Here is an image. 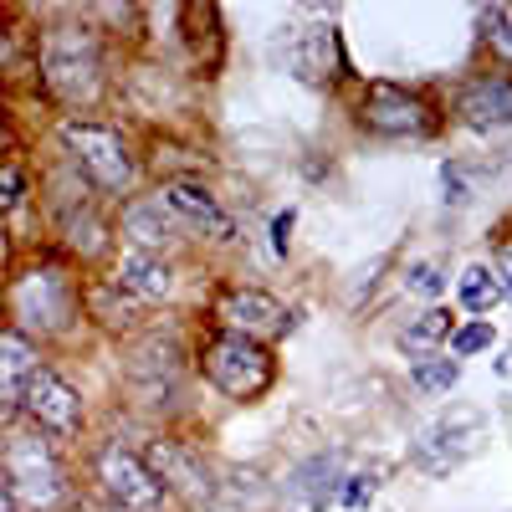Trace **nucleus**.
<instances>
[{"label":"nucleus","instance_id":"2","mask_svg":"<svg viewBox=\"0 0 512 512\" xmlns=\"http://www.w3.org/2000/svg\"><path fill=\"white\" fill-rule=\"evenodd\" d=\"M6 308H11V328L41 344V338H62L82 323V287L62 262H41L11 282Z\"/></svg>","mask_w":512,"mask_h":512},{"label":"nucleus","instance_id":"26","mask_svg":"<svg viewBox=\"0 0 512 512\" xmlns=\"http://www.w3.org/2000/svg\"><path fill=\"white\" fill-rule=\"evenodd\" d=\"M492 338H497V328H492L487 318H477V323H466V328H451V359L461 364V359H472V354L492 349Z\"/></svg>","mask_w":512,"mask_h":512},{"label":"nucleus","instance_id":"15","mask_svg":"<svg viewBox=\"0 0 512 512\" xmlns=\"http://www.w3.org/2000/svg\"><path fill=\"white\" fill-rule=\"evenodd\" d=\"M41 369V349L31 344L26 333H16L11 323L0 328V415H16L21 410V395L31 374Z\"/></svg>","mask_w":512,"mask_h":512},{"label":"nucleus","instance_id":"6","mask_svg":"<svg viewBox=\"0 0 512 512\" xmlns=\"http://www.w3.org/2000/svg\"><path fill=\"white\" fill-rule=\"evenodd\" d=\"M93 482L98 492L123 507V512H154L164 502V487L159 477L149 472V461L134 451V446H123V441H103L93 451Z\"/></svg>","mask_w":512,"mask_h":512},{"label":"nucleus","instance_id":"5","mask_svg":"<svg viewBox=\"0 0 512 512\" xmlns=\"http://www.w3.org/2000/svg\"><path fill=\"white\" fill-rule=\"evenodd\" d=\"M200 374L216 384V390L236 405H251L272 390V354L267 344H256V338H241V333H226L216 328L200 344Z\"/></svg>","mask_w":512,"mask_h":512},{"label":"nucleus","instance_id":"7","mask_svg":"<svg viewBox=\"0 0 512 512\" xmlns=\"http://www.w3.org/2000/svg\"><path fill=\"white\" fill-rule=\"evenodd\" d=\"M21 415L31 420V431H41L47 441H72L82 431V395L52 364H41L26 384V395H21Z\"/></svg>","mask_w":512,"mask_h":512},{"label":"nucleus","instance_id":"16","mask_svg":"<svg viewBox=\"0 0 512 512\" xmlns=\"http://www.w3.org/2000/svg\"><path fill=\"white\" fill-rule=\"evenodd\" d=\"M175 236H180V216H175V210H169L159 195L123 205V241H128V251H154V256H164V246H175Z\"/></svg>","mask_w":512,"mask_h":512},{"label":"nucleus","instance_id":"29","mask_svg":"<svg viewBox=\"0 0 512 512\" xmlns=\"http://www.w3.org/2000/svg\"><path fill=\"white\" fill-rule=\"evenodd\" d=\"M405 287H410V292H420V297H441V292H446V277H441V267L420 262V267H410Z\"/></svg>","mask_w":512,"mask_h":512},{"label":"nucleus","instance_id":"32","mask_svg":"<svg viewBox=\"0 0 512 512\" xmlns=\"http://www.w3.org/2000/svg\"><path fill=\"white\" fill-rule=\"evenodd\" d=\"M492 277H497L502 297H507V303H512V251H497V267H492Z\"/></svg>","mask_w":512,"mask_h":512},{"label":"nucleus","instance_id":"25","mask_svg":"<svg viewBox=\"0 0 512 512\" xmlns=\"http://www.w3.org/2000/svg\"><path fill=\"white\" fill-rule=\"evenodd\" d=\"M31 195V180H26V164L21 159H0V216H16Z\"/></svg>","mask_w":512,"mask_h":512},{"label":"nucleus","instance_id":"24","mask_svg":"<svg viewBox=\"0 0 512 512\" xmlns=\"http://www.w3.org/2000/svg\"><path fill=\"white\" fill-rule=\"evenodd\" d=\"M456 379H461V364L456 359H420L410 369V384H415L420 395H446Z\"/></svg>","mask_w":512,"mask_h":512},{"label":"nucleus","instance_id":"21","mask_svg":"<svg viewBox=\"0 0 512 512\" xmlns=\"http://www.w3.org/2000/svg\"><path fill=\"white\" fill-rule=\"evenodd\" d=\"M456 292H461V308H466V313H477V318H487V313L502 303V287H497L492 267H466Z\"/></svg>","mask_w":512,"mask_h":512},{"label":"nucleus","instance_id":"28","mask_svg":"<svg viewBox=\"0 0 512 512\" xmlns=\"http://www.w3.org/2000/svg\"><path fill=\"white\" fill-rule=\"evenodd\" d=\"M338 507H349V512H364L369 502H374V482L369 477H344L338 482V497H333Z\"/></svg>","mask_w":512,"mask_h":512},{"label":"nucleus","instance_id":"14","mask_svg":"<svg viewBox=\"0 0 512 512\" xmlns=\"http://www.w3.org/2000/svg\"><path fill=\"white\" fill-rule=\"evenodd\" d=\"M456 113H461V123H466V128H477V134L507 128V123H512V77H502V72L472 77V82L461 88Z\"/></svg>","mask_w":512,"mask_h":512},{"label":"nucleus","instance_id":"1","mask_svg":"<svg viewBox=\"0 0 512 512\" xmlns=\"http://www.w3.org/2000/svg\"><path fill=\"white\" fill-rule=\"evenodd\" d=\"M36 77L41 93L62 108H98L108 88V62H103V41L93 26H47L36 31Z\"/></svg>","mask_w":512,"mask_h":512},{"label":"nucleus","instance_id":"35","mask_svg":"<svg viewBox=\"0 0 512 512\" xmlns=\"http://www.w3.org/2000/svg\"><path fill=\"white\" fill-rule=\"evenodd\" d=\"M0 154H6V108H0Z\"/></svg>","mask_w":512,"mask_h":512},{"label":"nucleus","instance_id":"34","mask_svg":"<svg viewBox=\"0 0 512 512\" xmlns=\"http://www.w3.org/2000/svg\"><path fill=\"white\" fill-rule=\"evenodd\" d=\"M0 62H11V31H0Z\"/></svg>","mask_w":512,"mask_h":512},{"label":"nucleus","instance_id":"20","mask_svg":"<svg viewBox=\"0 0 512 512\" xmlns=\"http://www.w3.org/2000/svg\"><path fill=\"white\" fill-rule=\"evenodd\" d=\"M338 482H344V477H338V456H313V461H303V466L292 472L287 492L303 497V502L318 512V507H328V502L338 497Z\"/></svg>","mask_w":512,"mask_h":512},{"label":"nucleus","instance_id":"18","mask_svg":"<svg viewBox=\"0 0 512 512\" xmlns=\"http://www.w3.org/2000/svg\"><path fill=\"white\" fill-rule=\"evenodd\" d=\"M159 200H164L169 210H175L180 221H195V226H205V231L216 236V241H231V236H236V221H231L226 210H221V200L210 195L205 185H195V180H175V185H164V190H159Z\"/></svg>","mask_w":512,"mask_h":512},{"label":"nucleus","instance_id":"11","mask_svg":"<svg viewBox=\"0 0 512 512\" xmlns=\"http://www.w3.org/2000/svg\"><path fill=\"white\" fill-rule=\"evenodd\" d=\"M216 318L226 333H241V338H277L287 333V308L277 303V297H267L262 287H231L221 303H216Z\"/></svg>","mask_w":512,"mask_h":512},{"label":"nucleus","instance_id":"30","mask_svg":"<svg viewBox=\"0 0 512 512\" xmlns=\"http://www.w3.org/2000/svg\"><path fill=\"white\" fill-rule=\"evenodd\" d=\"M292 226H297V210L287 205V210H282V216L272 221V251H277V256H287V241H292Z\"/></svg>","mask_w":512,"mask_h":512},{"label":"nucleus","instance_id":"4","mask_svg":"<svg viewBox=\"0 0 512 512\" xmlns=\"http://www.w3.org/2000/svg\"><path fill=\"white\" fill-rule=\"evenodd\" d=\"M62 149L67 159L77 164V175L88 180L98 195H128L139 180V159L128 149V139L108 123H93V118H62Z\"/></svg>","mask_w":512,"mask_h":512},{"label":"nucleus","instance_id":"36","mask_svg":"<svg viewBox=\"0 0 512 512\" xmlns=\"http://www.w3.org/2000/svg\"><path fill=\"white\" fill-rule=\"evenodd\" d=\"M497 369H502V374H512V349H507V354L497 359Z\"/></svg>","mask_w":512,"mask_h":512},{"label":"nucleus","instance_id":"17","mask_svg":"<svg viewBox=\"0 0 512 512\" xmlns=\"http://www.w3.org/2000/svg\"><path fill=\"white\" fill-rule=\"evenodd\" d=\"M82 313H88L93 323H103V328H113V333H134L144 323V303L134 292H123L113 277L82 282Z\"/></svg>","mask_w":512,"mask_h":512},{"label":"nucleus","instance_id":"22","mask_svg":"<svg viewBox=\"0 0 512 512\" xmlns=\"http://www.w3.org/2000/svg\"><path fill=\"white\" fill-rule=\"evenodd\" d=\"M441 338H451V313H446V308H431V313H420V318L400 333V349H405V354H425V349H436Z\"/></svg>","mask_w":512,"mask_h":512},{"label":"nucleus","instance_id":"8","mask_svg":"<svg viewBox=\"0 0 512 512\" xmlns=\"http://www.w3.org/2000/svg\"><path fill=\"white\" fill-rule=\"evenodd\" d=\"M359 123L384 139H420L436 128L431 103L415 98L410 88H395V82H369V93L359 103Z\"/></svg>","mask_w":512,"mask_h":512},{"label":"nucleus","instance_id":"13","mask_svg":"<svg viewBox=\"0 0 512 512\" xmlns=\"http://www.w3.org/2000/svg\"><path fill=\"white\" fill-rule=\"evenodd\" d=\"M180 369H185V364H180V344H175V338H164V333L139 338V344L128 349V364H123L128 384H139L144 395H164V390H175Z\"/></svg>","mask_w":512,"mask_h":512},{"label":"nucleus","instance_id":"9","mask_svg":"<svg viewBox=\"0 0 512 512\" xmlns=\"http://www.w3.org/2000/svg\"><path fill=\"white\" fill-rule=\"evenodd\" d=\"M287 67L308 88H328L344 77V47H338L333 26H292L287 31Z\"/></svg>","mask_w":512,"mask_h":512},{"label":"nucleus","instance_id":"33","mask_svg":"<svg viewBox=\"0 0 512 512\" xmlns=\"http://www.w3.org/2000/svg\"><path fill=\"white\" fill-rule=\"evenodd\" d=\"M0 512H21V507H16V497H11V487H6V482H0Z\"/></svg>","mask_w":512,"mask_h":512},{"label":"nucleus","instance_id":"23","mask_svg":"<svg viewBox=\"0 0 512 512\" xmlns=\"http://www.w3.org/2000/svg\"><path fill=\"white\" fill-rule=\"evenodd\" d=\"M62 231H67V246L82 251V256H103V251H108V236H103V226L93 221V210H72V216L62 221Z\"/></svg>","mask_w":512,"mask_h":512},{"label":"nucleus","instance_id":"10","mask_svg":"<svg viewBox=\"0 0 512 512\" xmlns=\"http://www.w3.org/2000/svg\"><path fill=\"white\" fill-rule=\"evenodd\" d=\"M144 461H149V472L159 477V487H164V492H180V497H190V502H205L210 492H216L205 456H200V451H190L185 441H149Z\"/></svg>","mask_w":512,"mask_h":512},{"label":"nucleus","instance_id":"19","mask_svg":"<svg viewBox=\"0 0 512 512\" xmlns=\"http://www.w3.org/2000/svg\"><path fill=\"white\" fill-rule=\"evenodd\" d=\"M123 292H134L139 303H164V297H175V267L164 262L154 251H123L118 256V277H113Z\"/></svg>","mask_w":512,"mask_h":512},{"label":"nucleus","instance_id":"27","mask_svg":"<svg viewBox=\"0 0 512 512\" xmlns=\"http://www.w3.org/2000/svg\"><path fill=\"white\" fill-rule=\"evenodd\" d=\"M482 36H487V47L502 57V62H512V6H492V11H482Z\"/></svg>","mask_w":512,"mask_h":512},{"label":"nucleus","instance_id":"3","mask_svg":"<svg viewBox=\"0 0 512 512\" xmlns=\"http://www.w3.org/2000/svg\"><path fill=\"white\" fill-rule=\"evenodd\" d=\"M0 482L11 487L21 512H52L67 497V466L57 456V441L41 431H11L0 446Z\"/></svg>","mask_w":512,"mask_h":512},{"label":"nucleus","instance_id":"12","mask_svg":"<svg viewBox=\"0 0 512 512\" xmlns=\"http://www.w3.org/2000/svg\"><path fill=\"white\" fill-rule=\"evenodd\" d=\"M472 420H477V410H456V415L436 420L431 431H420V441H415V461H420L431 477L456 472V466L482 446V431H466V436H461V425H472Z\"/></svg>","mask_w":512,"mask_h":512},{"label":"nucleus","instance_id":"31","mask_svg":"<svg viewBox=\"0 0 512 512\" xmlns=\"http://www.w3.org/2000/svg\"><path fill=\"white\" fill-rule=\"evenodd\" d=\"M441 180H446V205H461L466 200V180H461V169H441Z\"/></svg>","mask_w":512,"mask_h":512}]
</instances>
